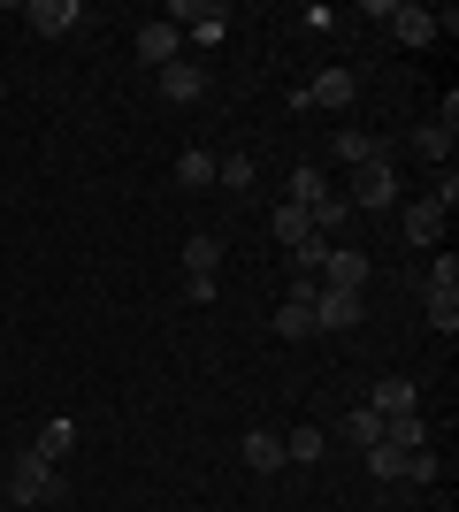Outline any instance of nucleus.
<instances>
[{
  "mask_svg": "<svg viewBox=\"0 0 459 512\" xmlns=\"http://www.w3.org/2000/svg\"><path fill=\"white\" fill-rule=\"evenodd\" d=\"M176 184H184V192H207V184H215V153H207V146L176 153Z\"/></svg>",
  "mask_w": 459,
  "mask_h": 512,
  "instance_id": "20",
  "label": "nucleus"
},
{
  "mask_svg": "<svg viewBox=\"0 0 459 512\" xmlns=\"http://www.w3.org/2000/svg\"><path fill=\"white\" fill-rule=\"evenodd\" d=\"M337 436H345V444H360V451H368V444H375V436H383V421H375V413H368V406H352V413H345V421H337Z\"/></svg>",
  "mask_w": 459,
  "mask_h": 512,
  "instance_id": "25",
  "label": "nucleus"
},
{
  "mask_svg": "<svg viewBox=\"0 0 459 512\" xmlns=\"http://www.w3.org/2000/svg\"><path fill=\"white\" fill-rule=\"evenodd\" d=\"M414 398H421V390H414V383H406V375H391V383H375V398H368V413H375V421H383V413H414Z\"/></svg>",
  "mask_w": 459,
  "mask_h": 512,
  "instance_id": "19",
  "label": "nucleus"
},
{
  "mask_svg": "<svg viewBox=\"0 0 459 512\" xmlns=\"http://www.w3.org/2000/svg\"><path fill=\"white\" fill-rule=\"evenodd\" d=\"M284 467H322V428H291L284 436Z\"/></svg>",
  "mask_w": 459,
  "mask_h": 512,
  "instance_id": "22",
  "label": "nucleus"
},
{
  "mask_svg": "<svg viewBox=\"0 0 459 512\" xmlns=\"http://www.w3.org/2000/svg\"><path fill=\"white\" fill-rule=\"evenodd\" d=\"M138 62H146V69L184 62V31H176L169 16H161V23H138Z\"/></svg>",
  "mask_w": 459,
  "mask_h": 512,
  "instance_id": "10",
  "label": "nucleus"
},
{
  "mask_svg": "<svg viewBox=\"0 0 459 512\" xmlns=\"http://www.w3.org/2000/svg\"><path fill=\"white\" fill-rule=\"evenodd\" d=\"M161 100H176V107L207 100V69H199V62H169V69H161Z\"/></svg>",
  "mask_w": 459,
  "mask_h": 512,
  "instance_id": "13",
  "label": "nucleus"
},
{
  "mask_svg": "<svg viewBox=\"0 0 459 512\" xmlns=\"http://www.w3.org/2000/svg\"><path fill=\"white\" fill-rule=\"evenodd\" d=\"M215 184H222V192H253V153H222Z\"/></svg>",
  "mask_w": 459,
  "mask_h": 512,
  "instance_id": "24",
  "label": "nucleus"
},
{
  "mask_svg": "<svg viewBox=\"0 0 459 512\" xmlns=\"http://www.w3.org/2000/svg\"><path fill=\"white\" fill-rule=\"evenodd\" d=\"M368 276H375L368 253H352V245H329V260H322V276H314V283H322V291H368Z\"/></svg>",
  "mask_w": 459,
  "mask_h": 512,
  "instance_id": "9",
  "label": "nucleus"
},
{
  "mask_svg": "<svg viewBox=\"0 0 459 512\" xmlns=\"http://www.w3.org/2000/svg\"><path fill=\"white\" fill-rule=\"evenodd\" d=\"M268 230H276V245H284V253H291L299 237H314V222H306V207H291V199H284V207L268 214Z\"/></svg>",
  "mask_w": 459,
  "mask_h": 512,
  "instance_id": "21",
  "label": "nucleus"
},
{
  "mask_svg": "<svg viewBox=\"0 0 459 512\" xmlns=\"http://www.w3.org/2000/svg\"><path fill=\"white\" fill-rule=\"evenodd\" d=\"M215 268H222V237H215V230L184 237V291H192L199 306L215 299Z\"/></svg>",
  "mask_w": 459,
  "mask_h": 512,
  "instance_id": "3",
  "label": "nucleus"
},
{
  "mask_svg": "<svg viewBox=\"0 0 459 512\" xmlns=\"http://www.w3.org/2000/svg\"><path fill=\"white\" fill-rule=\"evenodd\" d=\"M368 321V291H322L314 283V329H360Z\"/></svg>",
  "mask_w": 459,
  "mask_h": 512,
  "instance_id": "5",
  "label": "nucleus"
},
{
  "mask_svg": "<svg viewBox=\"0 0 459 512\" xmlns=\"http://www.w3.org/2000/svg\"><path fill=\"white\" fill-rule=\"evenodd\" d=\"M375 444H391V451H429V428H421V406L414 413H383V436Z\"/></svg>",
  "mask_w": 459,
  "mask_h": 512,
  "instance_id": "16",
  "label": "nucleus"
},
{
  "mask_svg": "<svg viewBox=\"0 0 459 512\" xmlns=\"http://www.w3.org/2000/svg\"><path fill=\"white\" fill-rule=\"evenodd\" d=\"M437 451H406V474H398V482H414V490H429V482H437Z\"/></svg>",
  "mask_w": 459,
  "mask_h": 512,
  "instance_id": "29",
  "label": "nucleus"
},
{
  "mask_svg": "<svg viewBox=\"0 0 459 512\" xmlns=\"http://www.w3.org/2000/svg\"><path fill=\"white\" fill-rule=\"evenodd\" d=\"M23 23H31L39 39H69V31L85 23V8H77V0H31V8H23Z\"/></svg>",
  "mask_w": 459,
  "mask_h": 512,
  "instance_id": "11",
  "label": "nucleus"
},
{
  "mask_svg": "<svg viewBox=\"0 0 459 512\" xmlns=\"http://www.w3.org/2000/svg\"><path fill=\"white\" fill-rule=\"evenodd\" d=\"M429 199H437V207L452 214V199H459V176H452V169H437V184H429Z\"/></svg>",
  "mask_w": 459,
  "mask_h": 512,
  "instance_id": "30",
  "label": "nucleus"
},
{
  "mask_svg": "<svg viewBox=\"0 0 459 512\" xmlns=\"http://www.w3.org/2000/svg\"><path fill=\"white\" fill-rule=\"evenodd\" d=\"M8 505H69L62 467L39 459V451H16V467H8Z\"/></svg>",
  "mask_w": 459,
  "mask_h": 512,
  "instance_id": "1",
  "label": "nucleus"
},
{
  "mask_svg": "<svg viewBox=\"0 0 459 512\" xmlns=\"http://www.w3.org/2000/svg\"><path fill=\"white\" fill-rule=\"evenodd\" d=\"M352 100H360V77H352V69H322L314 85L291 92V107H352Z\"/></svg>",
  "mask_w": 459,
  "mask_h": 512,
  "instance_id": "8",
  "label": "nucleus"
},
{
  "mask_svg": "<svg viewBox=\"0 0 459 512\" xmlns=\"http://www.w3.org/2000/svg\"><path fill=\"white\" fill-rule=\"evenodd\" d=\"M245 467L253 474H284V436H276V428H245Z\"/></svg>",
  "mask_w": 459,
  "mask_h": 512,
  "instance_id": "15",
  "label": "nucleus"
},
{
  "mask_svg": "<svg viewBox=\"0 0 459 512\" xmlns=\"http://www.w3.org/2000/svg\"><path fill=\"white\" fill-rule=\"evenodd\" d=\"M414 153L444 169V153H452V130H444V123H421V130H414Z\"/></svg>",
  "mask_w": 459,
  "mask_h": 512,
  "instance_id": "26",
  "label": "nucleus"
},
{
  "mask_svg": "<svg viewBox=\"0 0 459 512\" xmlns=\"http://www.w3.org/2000/svg\"><path fill=\"white\" fill-rule=\"evenodd\" d=\"M421 299H429V306H452V299H459V260H452V253L429 260V283H421Z\"/></svg>",
  "mask_w": 459,
  "mask_h": 512,
  "instance_id": "18",
  "label": "nucleus"
},
{
  "mask_svg": "<svg viewBox=\"0 0 459 512\" xmlns=\"http://www.w3.org/2000/svg\"><path fill=\"white\" fill-rule=\"evenodd\" d=\"M322 260H329V245H322V237H299V245H291V268H299L306 283L322 276Z\"/></svg>",
  "mask_w": 459,
  "mask_h": 512,
  "instance_id": "27",
  "label": "nucleus"
},
{
  "mask_svg": "<svg viewBox=\"0 0 459 512\" xmlns=\"http://www.w3.org/2000/svg\"><path fill=\"white\" fill-rule=\"evenodd\" d=\"M368 474H375V482H398V474H406V451H391V444H368Z\"/></svg>",
  "mask_w": 459,
  "mask_h": 512,
  "instance_id": "28",
  "label": "nucleus"
},
{
  "mask_svg": "<svg viewBox=\"0 0 459 512\" xmlns=\"http://www.w3.org/2000/svg\"><path fill=\"white\" fill-rule=\"evenodd\" d=\"M444 237V207L437 199H414V207H406V245H437Z\"/></svg>",
  "mask_w": 459,
  "mask_h": 512,
  "instance_id": "17",
  "label": "nucleus"
},
{
  "mask_svg": "<svg viewBox=\"0 0 459 512\" xmlns=\"http://www.w3.org/2000/svg\"><path fill=\"white\" fill-rule=\"evenodd\" d=\"M329 192H337V184H329V176H322V161H299V169L284 176V199H291V207H306V214L322 207Z\"/></svg>",
  "mask_w": 459,
  "mask_h": 512,
  "instance_id": "12",
  "label": "nucleus"
},
{
  "mask_svg": "<svg viewBox=\"0 0 459 512\" xmlns=\"http://www.w3.org/2000/svg\"><path fill=\"white\" fill-rule=\"evenodd\" d=\"M368 16H375V23H391L406 46H429V39H437V8H406V0H368Z\"/></svg>",
  "mask_w": 459,
  "mask_h": 512,
  "instance_id": "4",
  "label": "nucleus"
},
{
  "mask_svg": "<svg viewBox=\"0 0 459 512\" xmlns=\"http://www.w3.org/2000/svg\"><path fill=\"white\" fill-rule=\"evenodd\" d=\"M329 161L368 169V161H391V153H383V138H368V130H337V138H329Z\"/></svg>",
  "mask_w": 459,
  "mask_h": 512,
  "instance_id": "14",
  "label": "nucleus"
},
{
  "mask_svg": "<svg viewBox=\"0 0 459 512\" xmlns=\"http://www.w3.org/2000/svg\"><path fill=\"white\" fill-rule=\"evenodd\" d=\"M69 444H77V421H69V413H54V421L39 428V444H31V451H39V459H62Z\"/></svg>",
  "mask_w": 459,
  "mask_h": 512,
  "instance_id": "23",
  "label": "nucleus"
},
{
  "mask_svg": "<svg viewBox=\"0 0 459 512\" xmlns=\"http://www.w3.org/2000/svg\"><path fill=\"white\" fill-rule=\"evenodd\" d=\"M276 337H284V344H306V337H322V329H314V283H291V299L284 306H276Z\"/></svg>",
  "mask_w": 459,
  "mask_h": 512,
  "instance_id": "7",
  "label": "nucleus"
},
{
  "mask_svg": "<svg viewBox=\"0 0 459 512\" xmlns=\"http://www.w3.org/2000/svg\"><path fill=\"white\" fill-rule=\"evenodd\" d=\"M169 23L184 31V39L215 46V39H230V0H176V8H169Z\"/></svg>",
  "mask_w": 459,
  "mask_h": 512,
  "instance_id": "2",
  "label": "nucleus"
},
{
  "mask_svg": "<svg viewBox=\"0 0 459 512\" xmlns=\"http://www.w3.org/2000/svg\"><path fill=\"white\" fill-rule=\"evenodd\" d=\"M345 199H352V207H398V169H391V161H368V169H352Z\"/></svg>",
  "mask_w": 459,
  "mask_h": 512,
  "instance_id": "6",
  "label": "nucleus"
},
{
  "mask_svg": "<svg viewBox=\"0 0 459 512\" xmlns=\"http://www.w3.org/2000/svg\"><path fill=\"white\" fill-rule=\"evenodd\" d=\"M0 337H8V329H0Z\"/></svg>",
  "mask_w": 459,
  "mask_h": 512,
  "instance_id": "31",
  "label": "nucleus"
}]
</instances>
